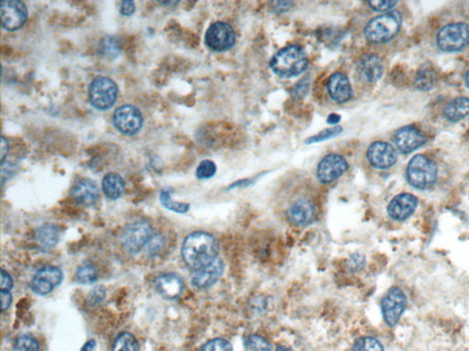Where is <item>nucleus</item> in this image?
<instances>
[{
  "instance_id": "1",
  "label": "nucleus",
  "mask_w": 469,
  "mask_h": 351,
  "mask_svg": "<svg viewBox=\"0 0 469 351\" xmlns=\"http://www.w3.org/2000/svg\"><path fill=\"white\" fill-rule=\"evenodd\" d=\"M219 249V243L214 236L198 231L189 235L184 240L182 256L186 264L195 270L217 258Z\"/></svg>"
},
{
  "instance_id": "2",
  "label": "nucleus",
  "mask_w": 469,
  "mask_h": 351,
  "mask_svg": "<svg viewBox=\"0 0 469 351\" xmlns=\"http://www.w3.org/2000/svg\"><path fill=\"white\" fill-rule=\"evenodd\" d=\"M308 67L305 49L298 45L286 47L273 56L270 68L281 78H292L302 74Z\"/></svg>"
},
{
  "instance_id": "3",
  "label": "nucleus",
  "mask_w": 469,
  "mask_h": 351,
  "mask_svg": "<svg viewBox=\"0 0 469 351\" xmlns=\"http://www.w3.org/2000/svg\"><path fill=\"white\" fill-rule=\"evenodd\" d=\"M401 26V14L394 11L377 16L369 21L364 30V34L369 43H386L395 37Z\"/></svg>"
},
{
  "instance_id": "4",
  "label": "nucleus",
  "mask_w": 469,
  "mask_h": 351,
  "mask_svg": "<svg viewBox=\"0 0 469 351\" xmlns=\"http://www.w3.org/2000/svg\"><path fill=\"white\" fill-rule=\"evenodd\" d=\"M437 167L424 155H417L411 160L407 168L408 181L416 189H428L437 179Z\"/></svg>"
},
{
  "instance_id": "5",
  "label": "nucleus",
  "mask_w": 469,
  "mask_h": 351,
  "mask_svg": "<svg viewBox=\"0 0 469 351\" xmlns=\"http://www.w3.org/2000/svg\"><path fill=\"white\" fill-rule=\"evenodd\" d=\"M118 95L117 84L109 77L98 76L88 88V98L94 109L105 111L111 109Z\"/></svg>"
},
{
  "instance_id": "6",
  "label": "nucleus",
  "mask_w": 469,
  "mask_h": 351,
  "mask_svg": "<svg viewBox=\"0 0 469 351\" xmlns=\"http://www.w3.org/2000/svg\"><path fill=\"white\" fill-rule=\"evenodd\" d=\"M153 230L147 220H138L129 223L121 237L124 249L129 253H137L153 239Z\"/></svg>"
},
{
  "instance_id": "7",
  "label": "nucleus",
  "mask_w": 469,
  "mask_h": 351,
  "mask_svg": "<svg viewBox=\"0 0 469 351\" xmlns=\"http://www.w3.org/2000/svg\"><path fill=\"white\" fill-rule=\"evenodd\" d=\"M468 43L469 26L462 22L446 25L438 33V47L444 52L461 51Z\"/></svg>"
},
{
  "instance_id": "8",
  "label": "nucleus",
  "mask_w": 469,
  "mask_h": 351,
  "mask_svg": "<svg viewBox=\"0 0 469 351\" xmlns=\"http://www.w3.org/2000/svg\"><path fill=\"white\" fill-rule=\"evenodd\" d=\"M113 124L121 134L131 137L142 130L143 115L136 106L126 104L116 110L113 115Z\"/></svg>"
},
{
  "instance_id": "9",
  "label": "nucleus",
  "mask_w": 469,
  "mask_h": 351,
  "mask_svg": "<svg viewBox=\"0 0 469 351\" xmlns=\"http://www.w3.org/2000/svg\"><path fill=\"white\" fill-rule=\"evenodd\" d=\"M205 41L206 46L212 51L225 52L234 46L236 34L230 24L217 21L206 30Z\"/></svg>"
},
{
  "instance_id": "10",
  "label": "nucleus",
  "mask_w": 469,
  "mask_h": 351,
  "mask_svg": "<svg viewBox=\"0 0 469 351\" xmlns=\"http://www.w3.org/2000/svg\"><path fill=\"white\" fill-rule=\"evenodd\" d=\"M407 306V298L404 291L398 287H393L382 301L383 319L389 327H394L399 322Z\"/></svg>"
},
{
  "instance_id": "11",
  "label": "nucleus",
  "mask_w": 469,
  "mask_h": 351,
  "mask_svg": "<svg viewBox=\"0 0 469 351\" xmlns=\"http://www.w3.org/2000/svg\"><path fill=\"white\" fill-rule=\"evenodd\" d=\"M1 24L8 32H14L23 27L26 23L28 8L24 2L19 0H3L0 5Z\"/></svg>"
},
{
  "instance_id": "12",
  "label": "nucleus",
  "mask_w": 469,
  "mask_h": 351,
  "mask_svg": "<svg viewBox=\"0 0 469 351\" xmlns=\"http://www.w3.org/2000/svg\"><path fill=\"white\" fill-rule=\"evenodd\" d=\"M349 163L340 155H327L317 167V178L322 183H332L340 178L349 170Z\"/></svg>"
},
{
  "instance_id": "13",
  "label": "nucleus",
  "mask_w": 469,
  "mask_h": 351,
  "mask_svg": "<svg viewBox=\"0 0 469 351\" xmlns=\"http://www.w3.org/2000/svg\"><path fill=\"white\" fill-rule=\"evenodd\" d=\"M63 279V273L59 267H45L32 278L30 286L33 292L37 295H46L54 291L58 286H60Z\"/></svg>"
},
{
  "instance_id": "14",
  "label": "nucleus",
  "mask_w": 469,
  "mask_h": 351,
  "mask_svg": "<svg viewBox=\"0 0 469 351\" xmlns=\"http://www.w3.org/2000/svg\"><path fill=\"white\" fill-rule=\"evenodd\" d=\"M223 271H224V264L221 260L216 258L209 264L194 271L192 284L197 288H208L219 280L223 275Z\"/></svg>"
},
{
  "instance_id": "15",
  "label": "nucleus",
  "mask_w": 469,
  "mask_h": 351,
  "mask_svg": "<svg viewBox=\"0 0 469 351\" xmlns=\"http://www.w3.org/2000/svg\"><path fill=\"white\" fill-rule=\"evenodd\" d=\"M394 142L399 150L404 154L412 153L426 142V137L415 126H408L397 131Z\"/></svg>"
},
{
  "instance_id": "16",
  "label": "nucleus",
  "mask_w": 469,
  "mask_h": 351,
  "mask_svg": "<svg viewBox=\"0 0 469 351\" xmlns=\"http://www.w3.org/2000/svg\"><path fill=\"white\" fill-rule=\"evenodd\" d=\"M368 159L374 168L386 170L395 164L397 153L390 144L379 141L369 146Z\"/></svg>"
},
{
  "instance_id": "17",
  "label": "nucleus",
  "mask_w": 469,
  "mask_h": 351,
  "mask_svg": "<svg viewBox=\"0 0 469 351\" xmlns=\"http://www.w3.org/2000/svg\"><path fill=\"white\" fill-rule=\"evenodd\" d=\"M316 206L313 201L306 198L298 199L288 209L290 222L300 227L310 225L316 217Z\"/></svg>"
},
{
  "instance_id": "18",
  "label": "nucleus",
  "mask_w": 469,
  "mask_h": 351,
  "mask_svg": "<svg viewBox=\"0 0 469 351\" xmlns=\"http://www.w3.org/2000/svg\"><path fill=\"white\" fill-rule=\"evenodd\" d=\"M418 201L415 196L404 193L396 196L388 206V214L396 220H404L415 212Z\"/></svg>"
},
{
  "instance_id": "19",
  "label": "nucleus",
  "mask_w": 469,
  "mask_h": 351,
  "mask_svg": "<svg viewBox=\"0 0 469 351\" xmlns=\"http://www.w3.org/2000/svg\"><path fill=\"white\" fill-rule=\"evenodd\" d=\"M327 91L331 98L336 103H345L353 96V90L349 78L344 73H336L328 79Z\"/></svg>"
},
{
  "instance_id": "20",
  "label": "nucleus",
  "mask_w": 469,
  "mask_h": 351,
  "mask_svg": "<svg viewBox=\"0 0 469 351\" xmlns=\"http://www.w3.org/2000/svg\"><path fill=\"white\" fill-rule=\"evenodd\" d=\"M98 184L91 179H80L72 190V197L79 205H93L98 201Z\"/></svg>"
},
{
  "instance_id": "21",
  "label": "nucleus",
  "mask_w": 469,
  "mask_h": 351,
  "mask_svg": "<svg viewBox=\"0 0 469 351\" xmlns=\"http://www.w3.org/2000/svg\"><path fill=\"white\" fill-rule=\"evenodd\" d=\"M154 286L162 297L173 300L178 298L184 291V282L175 273H165L156 278Z\"/></svg>"
},
{
  "instance_id": "22",
  "label": "nucleus",
  "mask_w": 469,
  "mask_h": 351,
  "mask_svg": "<svg viewBox=\"0 0 469 351\" xmlns=\"http://www.w3.org/2000/svg\"><path fill=\"white\" fill-rule=\"evenodd\" d=\"M382 63L377 55H366L358 63V73L367 82L378 81L382 77Z\"/></svg>"
},
{
  "instance_id": "23",
  "label": "nucleus",
  "mask_w": 469,
  "mask_h": 351,
  "mask_svg": "<svg viewBox=\"0 0 469 351\" xmlns=\"http://www.w3.org/2000/svg\"><path fill=\"white\" fill-rule=\"evenodd\" d=\"M102 189L104 194L109 200H118L122 196L125 190V182L122 177L117 173H107L102 181Z\"/></svg>"
},
{
  "instance_id": "24",
  "label": "nucleus",
  "mask_w": 469,
  "mask_h": 351,
  "mask_svg": "<svg viewBox=\"0 0 469 351\" xmlns=\"http://www.w3.org/2000/svg\"><path fill=\"white\" fill-rule=\"evenodd\" d=\"M35 237L41 248L50 250V249L54 248L59 242L61 231L56 225H45L37 229Z\"/></svg>"
},
{
  "instance_id": "25",
  "label": "nucleus",
  "mask_w": 469,
  "mask_h": 351,
  "mask_svg": "<svg viewBox=\"0 0 469 351\" xmlns=\"http://www.w3.org/2000/svg\"><path fill=\"white\" fill-rule=\"evenodd\" d=\"M444 114L452 122L462 120L469 115V99L466 98L455 99L446 106Z\"/></svg>"
},
{
  "instance_id": "26",
  "label": "nucleus",
  "mask_w": 469,
  "mask_h": 351,
  "mask_svg": "<svg viewBox=\"0 0 469 351\" xmlns=\"http://www.w3.org/2000/svg\"><path fill=\"white\" fill-rule=\"evenodd\" d=\"M437 82V76L434 69L429 66H423L419 69L415 78V87L422 91H429L433 89Z\"/></svg>"
},
{
  "instance_id": "27",
  "label": "nucleus",
  "mask_w": 469,
  "mask_h": 351,
  "mask_svg": "<svg viewBox=\"0 0 469 351\" xmlns=\"http://www.w3.org/2000/svg\"><path fill=\"white\" fill-rule=\"evenodd\" d=\"M173 190L171 188H164L160 192V201L164 208L170 210L177 214H186L189 211L190 205L187 203H177L173 201L171 195L173 194Z\"/></svg>"
},
{
  "instance_id": "28",
  "label": "nucleus",
  "mask_w": 469,
  "mask_h": 351,
  "mask_svg": "<svg viewBox=\"0 0 469 351\" xmlns=\"http://www.w3.org/2000/svg\"><path fill=\"white\" fill-rule=\"evenodd\" d=\"M113 351H140V346L132 334L124 332L116 339Z\"/></svg>"
},
{
  "instance_id": "29",
  "label": "nucleus",
  "mask_w": 469,
  "mask_h": 351,
  "mask_svg": "<svg viewBox=\"0 0 469 351\" xmlns=\"http://www.w3.org/2000/svg\"><path fill=\"white\" fill-rule=\"evenodd\" d=\"M98 278V272L91 264H84L76 271V279L80 284H92Z\"/></svg>"
},
{
  "instance_id": "30",
  "label": "nucleus",
  "mask_w": 469,
  "mask_h": 351,
  "mask_svg": "<svg viewBox=\"0 0 469 351\" xmlns=\"http://www.w3.org/2000/svg\"><path fill=\"white\" fill-rule=\"evenodd\" d=\"M352 351H384L380 342L372 337H363L356 341Z\"/></svg>"
},
{
  "instance_id": "31",
  "label": "nucleus",
  "mask_w": 469,
  "mask_h": 351,
  "mask_svg": "<svg viewBox=\"0 0 469 351\" xmlns=\"http://www.w3.org/2000/svg\"><path fill=\"white\" fill-rule=\"evenodd\" d=\"M101 49L105 56L112 59V58H116L120 54V44L117 38L111 36V37H106L102 41Z\"/></svg>"
},
{
  "instance_id": "32",
  "label": "nucleus",
  "mask_w": 469,
  "mask_h": 351,
  "mask_svg": "<svg viewBox=\"0 0 469 351\" xmlns=\"http://www.w3.org/2000/svg\"><path fill=\"white\" fill-rule=\"evenodd\" d=\"M15 349L17 351H39L40 345L33 337L22 335L16 339Z\"/></svg>"
},
{
  "instance_id": "33",
  "label": "nucleus",
  "mask_w": 469,
  "mask_h": 351,
  "mask_svg": "<svg viewBox=\"0 0 469 351\" xmlns=\"http://www.w3.org/2000/svg\"><path fill=\"white\" fill-rule=\"evenodd\" d=\"M342 127L339 126L331 127V128H327L323 130L319 134L314 135L306 140V144H314L322 142V141L330 139V138L338 137L339 134H341Z\"/></svg>"
},
{
  "instance_id": "34",
  "label": "nucleus",
  "mask_w": 469,
  "mask_h": 351,
  "mask_svg": "<svg viewBox=\"0 0 469 351\" xmlns=\"http://www.w3.org/2000/svg\"><path fill=\"white\" fill-rule=\"evenodd\" d=\"M217 166L212 160H203L197 167V177L199 179H208L215 176Z\"/></svg>"
},
{
  "instance_id": "35",
  "label": "nucleus",
  "mask_w": 469,
  "mask_h": 351,
  "mask_svg": "<svg viewBox=\"0 0 469 351\" xmlns=\"http://www.w3.org/2000/svg\"><path fill=\"white\" fill-rule=\"evenodd\" d=\"M246 346L250 351H272L270 345L263 338L257 335L248 337Z\"/></svg>"
},
{
  "instance_id": "36",
  "label": "nucleus",
  "mask_w": 469,
  "mask_h": 351,
  "mask_svg": "<svg viewBox=\"0 0 469 351\" xmlns=\"http://www.w3.org/2000/svg\"><path fill=\"white\" fill-rule=\"evenodd\" d=\"M202 351H233L232 346L223 339H215L203 347Z\"/></svg>"
},
{
  "instance_id": "37",
  "label": "nucleus",
  "mask_w": 469,
  "mask_h": 351,
  "mask_svg": "<svg viewBox=\"0 0 469 351\" xmlns=\"http://www.w3.org/2000/svg\"><path fill=\"white\" fill-rule=\"evenodd\" d=\"M396 1H371L369 2V7L376 11H388L396 5Z\"/></svg>"
},
{
  "instance_id": "38",
  "label": "nucleus",
  "mask_w": 469,
  "mask_h": 351,
  "mask_svg": "<svg viewBox=\"0 0 469 351\" xmlns=\"http://www.w3.org/2000/svg\"><path fill=\"white\" fill-rule=\"evenodd\" d=\"M105 295H106V291H105L104 287H96L90 292L89 301L93 304L100 303L104 300Z\"/></svg>"
},
{
  "instance_id": "39",
  "label": "nucleus",
  "mask_w": 469,
  "mask_h": 351,
  "mask_svg": "<svg viewBox=\"0 0 469 351\" xmlns=\"http://www.w3.org/2000/svg\"><path fill=\"white\" fill-rule=\"evenodd\" d=\"M120 13L123 16H131L135 13L136 10V5H135L134 1H122L120 4Z\"/></svg>"
},
{
  "instance_id": "40",
  "label": "nucleus",
  "mask_w": 469,
  "mask_h": 351,
  "mask_svg": "<svg viewBox=\"0 0 469 351\" xmlns=\"http://www.w3.org/2000/svg\"><path fill=\"white\" fill-rule=\"evenodd\" d=\"M13 287V280L10 273L1 271V291H10Z\"/></svg>"
},
{
  "instance_id": "41",
  "label": "nucleus",
  "mask_w": 469,
  "mask_h": 351,
  "mask_svg": "<svg viewBox=\"0 0 469 351\" xmlns=\"http://www.w3.org/2000/svg\"><path fill=\"white\" fill-rule=\"evenodd\" d=\"M12 303V297L10 291H1V308L2 311L7 310Z\"/></svg>"
},
{
  "instance_id": "42",
  "label": "nucleus",
  "mask_w": 469,
  "mask_h": 351,
  "mask_svg": "<svg viewBox=\"0 0 469 351\" xmlns=\"http://www.w3.org/2000/svg\"><path fill=\"white\" fill-rule=\"evenodd\" d=\"M273 10L275 12H284L291 8L292 3L288 1L273 2Z\"/></svg>"
},
{
  "instance_id": "43",
  "label": "nucleus",
  "mask_w": 469,
  "mask_h": 351,
  "mask_svg": "<svg viewBox=\"0 0 469 351\" xmlns=\"http://www.w3.org/2000/svg\"><path fill=\"white\" fill-rule=\"evenodd\" d=\"M8 153V142L4 137H1V164H4L6 157Z\"/></svg>"
},
{
  "instance_id": "44",
  "label": "nucleus",
  "mask_w": 469,
  "mask_h": 351,
  "mask_svg": "<svg viewBox=\"0 0 469 351\" xmlns=\"http://www.w3.org/2000/svg\"><path fill=\"white\" fill-rule=\"evenodd\" d=\"M340 120V115L336 114H331L329 117H327V123L330 124H338Z\"/></svg>"
},
{
  "instance_id": "45",
  "label": "nucleus",
  "mask_w": 469,
  "mask_h": 351,
  "mask_svg": "<svg viewBox=\"0 0 469 351\" xmlns=\"http://www.w3.org/2000/svg\"><path fill=\"white\" fill-rule=\"evenodd\" d=\"M96 342L95 341H88L87 344L83 347L81 351H93L94 348H95Z\"/></svg>"
},
{
  "instance_id": "46",
  "label": "nucleus",
  "mask_w": 469,
  "mask_h": 351,
  "mask_svg": "<svg viewBox=\"0 0 469 351\" xmlns=\"http://www.w3.org/2000/svg\"><path fill=\"white\" fill-rule=\"evenodd\" d=\"M276 351H292L291 349H289V348L284 347V346H279L277 348V350Z\"/></svg>"
},
{
  "instance_id": "47",
  "label": "nucleus",
  "mask_w": 469,
  "mask_h": 351,
  "mask_svg": "<svg viewBox=\"0 0 469 351\" xmlns=\"http://www.w3.org/2000/svg\"><path fill=\"white\" fill-rule=\"evenodd\" d=\"M466 82H467L468 87L469 88V71L467 73V76H466Z\"/></svg>"
}]
</instances>
